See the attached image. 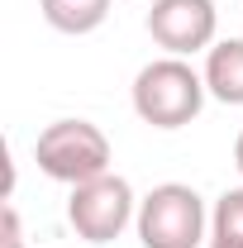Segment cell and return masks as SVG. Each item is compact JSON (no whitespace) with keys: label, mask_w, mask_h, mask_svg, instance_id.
<instances>
[{"label":"cell","mask_w":243,"mask_h":248,"mask_svg":"<svg viewBox=\"0 0 243 248\" xmlns=\"http://www.w3.org/2000/svg\"><path fill=\"white\" fill-rule=\"evenodd\" d=\"M134 219V186L105 172V177H91V182L72 186V201H67V224L76 229V239L86 244H110L120 239L124 224Z\"/></svg>","instance_id":"277c9868"},{"label":"cell","mask_w":243,"mask_h":248,"mask_svg":"<svg viewBox=\"0 0 243 248\" xmlns=\"http://www.w3.org/2000/svg\"><path fill=\"white\" fill-rule=\"evenodd\" d=\"M205 248H239V244H224V239H210Z\"/></svg>","instance_id":"8fae6325"},{"label":"cell","mask_w":243,"mask_h":248,"mask_svg":"<svg viewBox=\"0 0 243 248\" xmlns=\"http://www.w3.org/2000/svg\"><path fill=\"white\" fill-rule=\"evenodd\" d=\"M205 77L186 58H157L134 77V110L152 129H186L205 105Z\"/></svg>","instance_id":"6da1fadb"},{"label":"cell","mask_w":243,"mask_h":248,"mask_svg":"<svg viewBox=\"0 0 243 248\" xmlns=\"http://www.w3.org/2000/svg\"><path fill=\"white\" fill-rule=\"evenodd\" d=\"M138 239L143 248H200L205 244V201L196 186L162 182L138 201Z\"/></svg>","instance_id":"3957f363"},{"label":"cell","mask_w":243,"mask_h":248,"mask_svg":"<svg viewBox=\"0 0 243 248\" xmlns=\"http://www.w3.org/2000/svg\"><path fill=\"white\" fill-rule=\"evenodd\" d=\"M214 239H224V244H239L243 248V186H234V191H224L219 201H214Z\"/></svg>","instance_id":"ba28073f"},{"label":"cell","mask_w":243,"mask_h":248,"mask_svg":"<svg viewBox=\"0 0 243 248\" xmlns=\"http://www.w3.org/2000/svg\"><path fill=\"white\" fill-rule=\"evenodd\" d=\"M234 167L243 172V134H239V143H234Z\"/></svg>","instance_id":"30bf717a"},{"label":"cell","mask_w":243,"mask_h":248,"mask_svg":"<svg viewBox=\"0 0 243 248\" xmlns=\"http://www.w3.org/2000/svg\"><path fill=\"white\" fill-rule=\"evenodd\" d=\"M205 91L224 105H243V38H219L205 48Z\"/></svg>","instance_id":"8992f818"},{"label":"cell","mask_w":243,"mask_h":248,"mask_svg":"<svg viewBox=\"0 0 243 248\" xmlns=\"http://www.w3.org/2000/svg\"><path fill=\"white\" fill-rule=\"evenodd\" d=\"M33 162L53 182L81 186V182H91V177H105L110 172V139L91 120H58V124H48L38 134Z\"/></svg>","instance_id":"7a4b0ae2"},{"label":"cell","mask_w":243,"mask_h":248,"mask_svg":"<svg viewBox=\"0 0 243 248\" xmlns=\"http://www.w3.org/2000/svg\"><path fill=\"white\" fill-rule=\"evenodd\" d=\"M38 10L58 33H91L105 24L110 0H38Z\"/></svg>","instance_id":"52a82bcc"},{"label":"cell","mask_w":243,"mask_h":248,"mask_svg":"<svg viewBox=\"0 0 243 248\" xmlns=\"http://www.w3.org/2000/svg\"><path fill=\"white\" fill-rule=\"evenodd\" d=\"M219 10L214 0H152L148 10V33L167 58H191L200 48H214Z\"/></svg>","instance_id":"5b68a950"},{"label":"cell","mask_w":243,"mask_h":248,"mask_svg":"<svg viewBox=\"0 0 243 248\" xmlns=\"http://www.w3.org/2000/svg\"><path fill=\"white\" fill-rule=\"evenodd\" d=\"M0 224H5V248H24V229H19V210L15 205L0 210Z\"/></svg>","instance_id":"9c48e42d"}]
</instances>
